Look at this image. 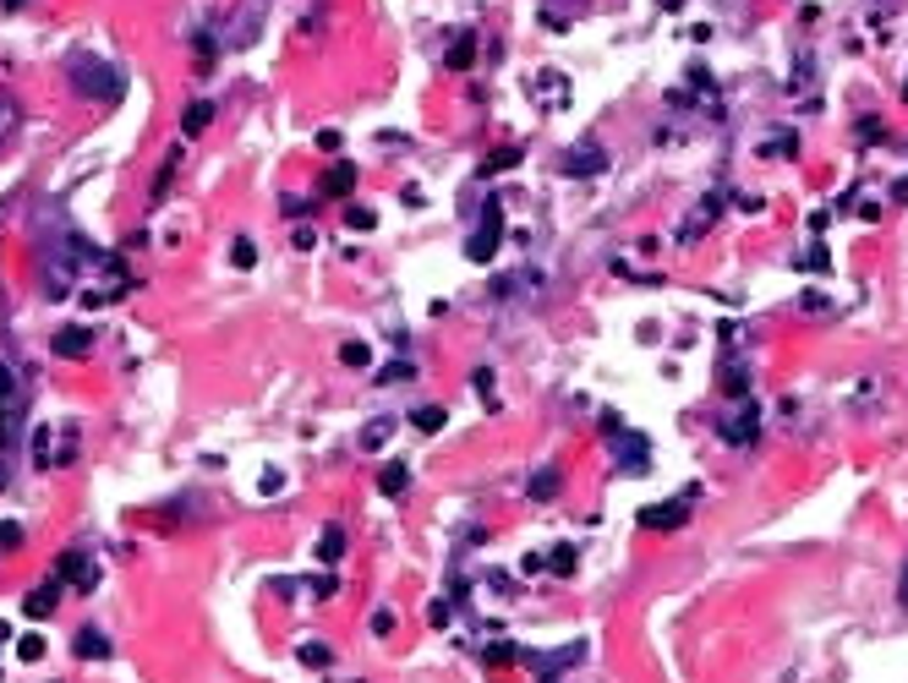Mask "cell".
Listing matches in <instances>:
<instances>
[{
	"mask_svg": "<svg viewBox=\"0 0 908 683\" xmlns=\"http://www.w3.org/2000/svg\"><path fill=\"white\" fill-rule=\"evenodd\" d=\"M71 82H77L82 98H115V71L99 66V60H88V55L71 60Z\"/></svg>",
	"mask_w": 908,
	"mask_h": 683,
	"instance_id": "obj_1",
	"label": "cell"
},
{
	"mask_svg": "<svg viewBox=\"0 0 908 683\" xmlns=\"http://www.w3.org/2000/svg\"><path fill=\"white\" fill-rule=\"evenodd\" d=\"M482 213H487V219H482V230H476V235L465 241V257H471V263H493V252H498V235H504V219H498V202H487Z\"/></svg>",
	"mask_w": 908,
	"mask_h": 683,
	"instance_id": "obj_2",
	"label": "cell"
},
{
	"mask_svg": "<svg viewBox=\"0 0 908 683\" xmlns=\"http://www.w3.org/2000/svg\"><path fill=\"white\" fill-rule=\"evenodd\" d=\"M49 574H55L60 585H77V591H93V585H99V574H93V564H88L82 553H60Z\"/></svg>",
	"mask_w": 908,
	"mask_h": 683,
	"instance_id": "obj_3",
	"label": "cell"
},
{
	"mask_svg": "<svg viewBox=\"0 0 908 683\" xmlns=\"http://www.w3.org/2000/svg\"><path fill=\"white\" fill-rule=\"evenodd\" d=\"M564 170H569V175H602V170H608V153H602L597 142H575L569 159H564Z\"/></svg>",
	"mask_w": 908,
	"mask_h": 683,
	"instance_id": "obj_4",
	"label": "cell"
},
{
	"mask_svg": "<svg viewBox=\"0 0 908 683\" xmlns=\"http://www.w3.org/2000/svg\"><path fill=\"white\" fill-rule=\"evenodd\" d=\"M55 602H60V580L49 574L44 585H33V591L22 596V613H27V618H49V613H55Z\"/></svg>",
	"mask_w": 908,
	"mask_h": 683,
	"instance_id": "obj_5",
	"label": "cell"
},
{
	"mask_svg": "<svg viewBox=\"0 0 908 683\" xmlns=\"http://www.w3.org/2000/svg\"><path fill=\"white\" fill-rule=\"evenodd\" d=\"M641 520H646L652 531H679V525L690 520V503H657V509H646Z\"/></svg>",
	"mask_w": 908,
	"mask_h": 683,
	"instance_id": "obj_6",
	"label": "cell"
},
{
	"mask_svg": "<svg viewBox=\"0 0 908 683\" xmlns=\"http://www.w3.org/2000/svg\"><path fill=\"white\" fill-rule=\"evenodd\" d=\"M405 487H411V471H405L400 460H389V465L378 471V492H383V498H405Z\"/></svg>",
	"mask_w": 908,
	"mask_h": 683,
	"instance_id": "obj_7",
	"label": "cell"
},
{
	"mask_svg": "<svg viewBox=\"0 0 908 683\" xmlns=\"http://www.w3.org/2000/svg\"><path fill=\"white\" fill-rule=\"evenodd\" d=\"M356 191V164H334L323 175V197H350Z\"/></svg>",
	"mask_w": 908,
	"mask_h": 683,
	"instance_id": "obj_8",
	"label": "cell"
},
{
	"mask_svg": "<svg viewBox=\"0 0 908 683\" xmlns=\"http://www.w3.org/2000/svg\"><path fill=\"white\" fill-rule=\"evenodd\" d=\"M55 356L82 361V356H88V334H82V328H60V334H55Z\"/></svg>",
	"mask_w": 908,
	"mask_h": 683,
	"instance_id": "obj_9",
	"label": "cell"
},
{
	"mask_svg": "<svg viewBox=\"0 0 908 683\" xmlns=\"http://www.w3.org/2000/svg\"><path fill=\"white\" fill-rule=\"evenodd\" d=\"M208 120H214V104H208V98H192V104H186V115H181V131H186V137H197Z\"/></svg>",
	"mask_w": 908,
	"mask_h": 683,
	"instance_id": "obj_10",
	"label": "cell"
},
{
	"mask_svg": "<svg viewBox=\"0 0 908 683\" xmlns=\"http://www.w3.org/2000/svg\"><path fill=\"white\" fill-rule=\"evenodd\" d=\"M318 558H323V564H339V558H345V531H339V525H329V531L318 536Z\"/></svg>",
	"mask_w": 908,
	"mask_h": 683,
	"instance_id": "obj_11",
	"label": "cell"
},
{
	"mask_svg": "<svg viewBox=\"0 0 908 683\" xmlns=\"http://www.w3.org/2000/svg\"><path fill=\"white\" fill-rule=\"evenodd\" d=\"M444 421H449L444 405H422V410H411V427H416V432H444Z\"/></svg>",
	"mask_w": 908,
	"mask_h": 683,
	"instance_id": "obj_12",
	"label": "cell"
},
{
	"mask_svg": "<svg viewBox=\"0 0 908 683\" xmlns=\"http://www.w3.org/2000/svg\"><path fill=\"white\" fill-rule=\"evenodd\" d=\"M77 657H88V662H93V657H110V640H104L99 629H77Z\"/></svg>",
	"mask_w": 908,
	"mask_h": 683,
	"instance_id": "obj_13",
	"label": "cell"
},
{
	"mask_svg": "<svg viewBox=\"0 0 908 683\" xmlns=\"http://www.w3.org/2000/svg\"><path fill=\"white\" fill-rule=\"evenodd\" d=\"M471 60H476V44H471V33H460V38L449 44V66H454V71H465Z\"/></svg>",
	"mask_w": 908,
	"mask_h": 683,
	"instance_id": "obj_14",
	"label": "cell"
},
{
	"mask_svg": "<svg viewBox=\"0 0 908 683\" xmlns=\"http://www.w3.org/2000/svg\"><path fill=\"white\" fill-rule=\"evenodd\" d=\"M301 662H307V667H329V662H334V651H329L323 640H307V646H301Z\"/></svg>",
	"mask_w": 908,
	"mask_h": 683,
	"instance_id": "obj_15",
	"label": "cell"
},
{
	"mask_svg": "<svg viewBox=\"0 0 908 683\" xmlns=\"http://www.w3.org/2000/svg\"><path fill=\"white\" fill-rule=\"evenodd\" d=\"M558 492V471L548 465V471H537V481H531V498H553Z\"/></svg>",
	"mask_w": 908,
	"mask_h": 683,
	"instance_id": "obj_16",
	"label": "cell"
},
{
	"mask_svg": "<svg viewBox=\"0 0 908 683\" xmlns=\"http://www.w3.org/2000/svg\"><path fill=\"white\" fill-rule=\"evenodd\" d=\"M339 361H345V367H367V361H372V350L350 339V345H339Z\"/></svg>",
	"mask_w": 908,
	"mask_h": 683,
	"instance_id": "obj_17",
	"label": "cell"
},
{
	"mask_svg": "<svg viewBox=\"0 0 908 683\" xmlns=\"http://www.w3.org/2000/svg\"><path fill=\"white\" fill-rule=\"evenodd\" d=\"M383 443H389V421H372V427L361 432V449H372V454H378Z\"/></svg>",
	"mask_w": 908,
	"mask_h": 683,
	"instance_id": "obj_18",
	"label": "cell"
},
{
	"mask_svg": "<svg viewBox=\"0 0 908 683\" xmlns=\"http://www.w3.org/2000/svg\"><path fill=\"white\" fill-rule=\"evenodd\" d=\"M22 547V525L16 520H0V553H16Z\"/></svg>",
	"mask_w": 908,
	"mask_h": 683,
	"instance_id": "obj_19",
	"label": "cell"
},
{
	"mask_svg": "<svg viewBox=\"0 0 908 683\" xmlns=\"http://www.w3.org/2000/svg\"><path fill=\"white\" fill-rule=\"evenodd\" d=\"M230 257H235V268H252V263H257V246H252V241L241 235V241L230 246Z\"/></svg>",
	"mask_w": 908,
	"mask_h": 683,
	"instance_id": "obj_20",
	"label": "cell"
},
{
	"mask_svg": "<svg viewBox=\"0 0 908 683\" xmlns=\"http://www.w3.org/2000/svg\"><path fill=\"white\" fill-rule=\"evenodd\" d=\"M548 569H553V574H569V569H575V547H553Z\"/></svg>",
	"mask_w": 908,
	"mask_h": 683,
	"instance_id": "obj_21",
	"label": "cell"
},
{
	"mask_svg": "<svg viewBox=\"0 0 908 683\" xmlns=\"http://www.w3.org/2000/svg\"><path fill=\"white\" fill-rule=\"evenodd\" d=\"M16 657H22V662H38V657H44V640H38V635H22V640H16Z\"/></svg>",
	"mask_w": 908,
	"mask_h": 683,
	"instance_id": "obj_22",
	"label": "cell"
},
{
	"mask_svg": "<svg viewBox=\"0 0 908 683\" xmlns=\"http://www.w3.org/2000/svg\"><path fill=\"white\" fill-rule=\"evenodd\" d=\"M750 427H756V405H750V410H745V416L728 427V438H734V443H745V438H750Z\"/></svg>",
	"mask_w": 908,
	"mask_h": 683,
	"instance_id": "obj_23",
	"label": "cell"
},
{
	"mask_svg": "<svg viewBox=\"0 0 908 683\" xmlns=\"http://www.w3.org/2000/svg\"><path fill=\"white\" fill-rule=\"evenodd\" d=\"M515 159H520V148H504V153H493V159H487V175H498V170H504V164H515Z\"/></svg>",
	"mask_w": 908,
	"mask_h": 683,
	"instance_id": "obj_24",
	"label": "cell"
},
{
	"mask_svg": "<svg viewBox=\"0 0 908 683\" xmlns=\"http://www.w3.org/2000/svg\"><path fill=\"white\" fill-rule=\"evenodd\" d=\"M345 224H350V230H372V208H350Z\"/></svg>",
	"mask_w": 908,
	"mask_h": 683,
	"instance_id": "obj_25",
	"label": "cell"
},
{
	"mask_svg": "<svg viewBox=\"0 0 908 683\" xmlns=\"http://www.w3.org/2000/svg\"><path fill=\"white\" fill-rule=\"evenodd\" d=\"M5 399H11V372L0 367V405H5Z\"/></svg>",
	"mask_w": 908,
	"mask_h": 683,
	"instance_id": "obj_26",
	"label": "cell"
},
{
	"mask_svg": "<svg viewBox=\"0 0 908 683\" xmlns=\"http://www.w3.org/2000/svg\"><path fill=\"white\" fill-rule=\"evenodd\" d=\"M898 596H903V607H908V564H903V580H898Z\"/></svg>",
	"mask_w": 908,
	"mask_h": 683,
	"instance_id": "obj_27",
	"label": "cell"
},
{
	"mask_svg": "<svg viewBox=\"0 0 908 683\" xmlns=\"http://www.w3.org/2000/svg\"><path fill=\"white\" fill-rule=\"evenodd\" d=\"M892 202H908V181L898 186V191H892Z\"/></svg>",
	"mask_w": 908,
	"mask_h": 683,
	"instance_id": "obj_28",
	"label": "cell"
},
{
	"mask_svg": "<svg viewBox=\"0 0 908 683\" xmlns=\"http://www.w3.org/2000/svg\"><path fill=\"white\" fill-rule=\"evenodd\" d=\"M794 678H799V673H794V667H788V673H783V683H794Z\"/></svg>",
	"mask_w": 908,
	"mask_h": 683,
	"instance_id": "obj_29",
	"label": "cell"
},
{
	"mask_svg": "<svg viewBox=\"0 0 908 683\" xmlns=\"http://www.w3.org/2000/svg\"><path fill=\"white\" fill-rule=\"evenodd\" d=\"M5 5H11V11H16V5H22V0H5Z\"/></svg>",
	"mask_w": 908,
	"mask_h": 683,
	"instance_id": "obj_30",
	"label": "cell"
},
{
	"mask_svg": "<svg viewBox=\"0 0 908 683\" xmlns=\"http://www.w3.org/2000/svg\"><path fill=\"white\" fill-rule=\"evenodd\" d=\"M0 126H5V109H0Z\"/></svg>",
	"mask_w": 908,
	"mask_h": 683,
	"instance_id": "obj_31",
	"label": "cell"
}]
</instances>
